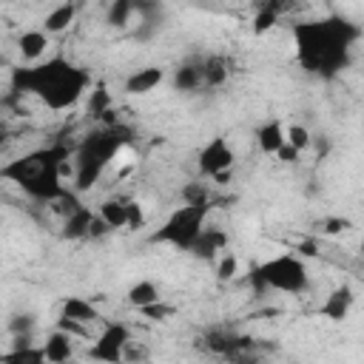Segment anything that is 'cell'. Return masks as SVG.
Here are the masks:
<instances>
[{
    "instance_id": "cell-37",
    "label": "cell",
    "mask_w": 364,
    "mask_h": 364,
    "mask_svg": "<svg viewBox=\"0 0 364 364\" xmlns=\"http://www.w3.org/2000/svg\"><path fill=\"white\" fill-rule=\"evenodd\" d=\"M361 250H364V236H361Z\"/></svg>"
},
{
    "instance_id": "cell-3",
    "label": "cell",
    "mask_w": 364,
    "mask_h": 364,
    "mask_svg": "<svg viewBox=\"0 0 364 364\" xmlns=\"http://www.w3.org/2000/svg\"><path fill=\"white\" fill-rule=\"evenodd\" d=\"M74 159V148L65 142H51L43 148H34L23 154L20 159H11L3 165V176L14 182L26 196L54 205L63 199L71 188L65 185V168Z\"/></svg>"
},
{
    "instance_id": "cell-5",
    "label": "cell",
    "mask_w": 364,
    "mask_h": 364,
    "mask_svg": "<svg viewBox=\"0 0 364 364\" xmlns=\"http://www.w3.org/2000/svg\"><path fill=\"white\" fill-rule=\"evenodd\" d=\"M213 205H179L176 210L168 213V219L159 225V230L151 233V242L156 245H171L173 250H193L196 242L205 233L208 213Z\"/></svg>"
},
{
    "instance_id": "cell-13",
    "label": "cell",
    "mask_w": 364,
    "mask_h": 364,
    "mask_svg": "<svg viewBox=\"0 0 364 364\" xmlns=\"http://www.w3.org/2000/svg\"><path fill=\"white\" fill-rule=\"evenodd\" d=\"M60 318H68V321H77V324H97L102 321V310L91 301V299H82V296H63L60 299Z\"/></svg>"
},
{
    "instance_id": "cell-28",
    "label": "cell",
    "mask_w": 364,
    "mask_h": 364,
    "mask_svg": "<svg viewBox=\"0 0 364 364\" xmlns=\"http://www.w3.org/2000/svg\"><path fill=\"white\" fill-rule=\"evenodd\" d=\"M284 134H287V145H290V148H296L299 154L307 151V145H310V131H307V125L293 122V125L284 128Z\"/></svg>"
},
{
    "instance_id": "cell-8",
    "label": "cell",
    "mask_w": 364,
    "mask_h": 364,
    "mask_svg": "<svg viewBox=\"0 0 364 364\" xmlns=\"http://www.w3.org/2000/svg\"><path fill=\"white\" fill-rule=\"evenodd\" d=\"M196 165H199V173H202V176L213 179L216 185H225V182H230V176H233L236 151H233V145H230L225 136H210V139L202 145V151H199V156H196Z\"/></svg>"
},
{
    "instance_id": "cell-2",
    "label": "cell",
    "mask_w": 364,
    "mask_h": 364,
    "mask_svg": "<svg viewBox=\"0 0 364 364\" xmlns=\"http://www.w3.org/2000/svg\"><path fill=\"white\" fill-rule=\"evenodd\" d=\"M11 88L17 94L37 97L48 111H68L85 94H91V74L71 63L68 57H48L37 65H23L11 71Z\"/></svg>"
},
{
    "instance_id": "cell-19",
    "label": "cell",
    "mask_w": 364,
    "mask_h": 364,
    "mask_svg": "<svg viewBox=\"0 0 364 364\" xmlns=\"http://www.w3.org/2000/svg\"><path fill=\"white\" fill-rule=\"evenodd\" d=\"M97 216L108 225V230H128V196H108L100 202Z\"/></svg>"
},
{
    "instance_id": "cell-6",
    "label": "cell",
    "mask_w": 364,
    "mask_h": 364,
    "mask_svg": "<svg viewBox=\"0 0 364 364\" xmlns=\"http://www.w3.org/2000/svg\"><path fill=\"white\" fill-rule=\"evenodd\" d=\"M259 287L267 290H279L287 296H301L310 287V267L304 262V256L299 253H276L270 259H264L262 264H256L253 270Z\"/></svg>"
},
{
    "instance_id": "cell-35",
    "label": "cell",
    "mask_w": 364,
    "mask_h": 364,
    "mask_svg": "<svg viewBox=\"0 0 364 364\" xmlns=\"http://www.w3.org/2000/svg\"><path fill=\"white\" fill-rule=\"evenodd\" d=\"M299 156H301V154H299L296 148H290V145H284V148H282V151L276 154V159H282V162H287V165L299 162Z\"/></svg>"
},
{
    "instance_id": "cell-22",
    "label": "cell",
    "mask_w": 364,
    "mask_h": 364,
    "mask_svg": "<svg viewBox=\"0 0 364 364\" xmlns=\"http://www.w3.org/2000/svg\"><path fill=\"white\" fill-rule=\"evenodd\" d=\"M171 82L182 94H193L199 88H205L202 85V68H199V63H182V65H176L173 74H171Z\"/></svg>"
},
{
    "instance_id": "cell-27",
    "label": "cell",
    "mask_w": 364,
    "mask_h": 364,
    "mask_svg": "<svg viewBox=\"0 0 364 364\" xmlns=\"http://www.w3.org/2000/svg\"><path fill=\"white\" fill-rule=\"evenodd\" d=\"M182 205H210V191L205 182H188L182 188Z\"/></svg>"
},
{
    "instance_id": "cell-1",
    "label": "cell",
    "mask_w": 364,
    "mask_h": 364,
    "mask_svg": "<svg viewBox=\"0 0 364 364\" xmlns=\"http://www.w3.org/2000/svg\"><path fill=\"white\" fill-rule=\"evenodd\" d=\"M358 40H361V28L338 14L293 23L296 63L304 74L318 80H333L344 68H350Z\"/></svg>"
},
{
    "instance_id": "cell-21",
    "label": "cell",
    "mask_w": 364,
    "mask_h": 364,
    "mask_svg": "<svg viewBox=\"0 0 364 364\" xmlns=\"http://www.w3.org/2000/svg\"><path fill=\"white\" fill-rule=\"evenodd\" d=\"M225 250H228V236H225L222 230L205 228L202 239L196 242V247H193L191 253H193V256H199V259H205V262H213V259H219Z\"/></svg>"
},
{
    "instance_id": "cell-34",
    "label": "cell",
    "mask_w": 364,
    "mask_h": 364,
    "mask_svg": "<svg viewBox=\"0 0 364 364\" xmlns=\"http://www.w3.org/2000/svg\"><path fill=\"white\" fill-rule=\"evenodd\" d=\"M230 364H262V358H259L253 350H245V353L233 355V358H230Z\"/></svg>"
},
{
    "instance_id": "cell-17",
    "label": "cell",
    "mask_w": 364,
    "mask_h": 364,
    "mask_svg": "<svg viewBox=\"0 0 364 364\" xmlns=\"http://www.w3.org/2000/svg\"><path fill=\"white\" fill-rule=\"evenodd\" d=\"M3 364H48L43 344H31L28 336H17L14 347L3 353Z\"/></svg>"
},
{
    "instance_id": "cell-36",
    "label": "cell",
    "mask_w": 364,
    "mask_h": 364,
    "mask_svg": "<svg viewBox=\"0 0 364 364\" xmlns=\"http://www.w3.org/2000/svg\"><path fill=\"white\" fill-rule=\"evenodd\" d=\"M63 364H80V361H77V358H71V361H63Z\"/></svg>"
},
{
    "instance_id": "cell-31",
    "label": "cell",
    "mask_w": 364,
    "mask_h": 364,
    "mask_svg": "<svg viewBox=\"0 0 364 364\" xmlns=\"http://www.w3.org/2000/svg\"><path fill=\"white\" fill-rule=\"evenodd\" d=\"M353 225H350V219H344V216H327V219H321V233L324 236H338V233H344V230H350Z\"/></svg>"
},
{
    "instance_id": "cell-10",
    "label": "cell",
    "mask_w": 364,
    "mask_h": 364,
    "mask_svg": "<svg viewBox=\"0 0 364 364\" xmlns=\"http://www.w3.org/2000/svg\"><path fill=\"white\" fill-rule=\"evenodd\" d=\"M353 304H355V293H353V287H350L347 282H341V284H336V287L324 296V301L318 304L316 316H318V318H324V321L341 324V321H347V316H350Z\"/></svg>"
},
{
    "instance_id": "cell-20",
    "label": "cell",
    "mask_w": 364,
    "mask_h": 364,
    "mask_svg": "<svg viewBox=\"0 0 364 364\" xmlns=\"http://www.w3.org/2000/svg\"><path fill=\"white\" fill-rule=\"evenodd\" d=\"M125 301H128V307H134V310L139 313V310H145V307H151V304L162 301L159 284H156V282H151V279H136V282L125 290Z\"/></svg>"
},
{
    "instance_id": "cell-7",
    "label": "cell",
    "mask_w": 364,
    "mask_h": 364,
    "mask_svg": "<svg viewBox=\"0 0 364 364\" xmlns=\"http://www.w3.org/2000/svg\"><path fill=\"white\" fill-rule=\"evenodd\" d=\"M131 344H134V333L125 321H119V318L105 321L100 327V333L94 336V341L88 344V361H94V364H125Z\"/></svg>"
},
{
    "instance_id": "cell-24",
    "label": "cell",
    "mask_w": 364,
    "mask_h": 364,
    "mask_svg": "<svg viewBox=\"0 0 364 364\" xmlns=\"http://www.w3.org/2000/svg\"><path fill=\"white\" fill-rule=\"evenodd\" d=\"M284 11H287V6H282V3H262V6H256L253 23H250L253 34L262 37V34H267L270 28H276V23H279V17H282Z\"/></svg>"
},
{
    "instance_id": "cell-32",
    "label": "cell",
    "mask_w": 364,
    "mask_h": 364,
    "mask_svg": "<svg viewBox=\"0 0 364 364\" xmlns=\"http://www.w3.org/2000/svg\"><path fill=\"white\" fill-rule=\"evenodd\" d=\"M145 318H154V321H168L171 316H173V307L171 304H165V301H156V304H151V307H145V310H139Z\"/></svg>"
},
{
    "instance_id": "cell-12",
    "label": "cell",
    "mask_w": 364,
    "mask_h": 364,
    "mask_svg": "<svg viewBox=\"0 0 364 364\" xmlns=\"http://www.w3.org/2000/svg\"><path fill=\"white\" fill-rule=\"evenodd\" d=\"M165 77H168V74H165L162 65H142V68H136V71H131V74L125 77L122 91L131 94V97H145V94L156 91V88L165 82Z\"/></svg>"
},
{
    "instance_id": "cell-25",
    "label": "cell",
    "mask_w": 364,
    "mask_h": 364,
    "mask_svg": "<svg viewBox=\"0 0 364 364\" xmlns=\"http://www.w3.org/2000/svg\"><path fill=\"white\" fill-rule=\"evenodd\" d=\"M111 111H114V100H111V94L105 91V85H94L91 94H88V114L97 117V119L102 122Z\"/></svg>"
},
{
    "instance_id": "cell-33",
    "label": "cell",
    "mask_w": 364,
    "mask_h": 364,
    "mask_svg": "<svg viewBox=\"0 0 364 364\" xmlns=\"http://www.w3.org/2000/svg\"><path fill=\"white\" fill-rule=\"evenodd\" d=\"M54 327H60V330L71 333L74 338H85V336H88V327H85V324H77V321H68V318H60V316H57Z\"/></svg>"
},
{
    "instance_id": "cell-15",
    "label": "cell",
    "mask_w": 364,
    "mask_h": 364,
    "mask_svg": "<svg viewBox=\"0 0 364 364\" xmlns=\"http://www.w3.org/2000/svg\"><path fill=\"white\" fill-rule=\"evenodd\" d=\"M48 46H51V34H46L43 28H26L17 37V54L31 65L43 63V54L48 51Z\"/></svg>"
},
{
    "instance_id": "cell-14",
    "label": "cell",
    "mask_w": 364,
    "mask_h": 364,
    "mask_svg": "<svg viewBox=\"0 0 364 364\" xmlns=\"http://www.w3.org/2000/svg\"><path fill=\"white\" fill-rule=\"evenodd\" d=\"M40 344H43V353H46L48 364H63V361H71L77 355V338L71 333L60 330V327L48 330Z\"/></svg>"
},
{
    "instance_id": "cell-18",
    "label": "cell",
    "mask_w": 364,
    "mask_h": 364,
    "mask_svg": "<svg viewBox=\"0 0 364 364\" xmlns=\"http://www.w3.org/2000/svg\"><path fill=\"white\" fill-rule=\"evenodd\" d=\"M284 128H287V125H282L279 119H267V122H262V125L256 128V145H259V151L267 154V156H276V154L287 145V134H284Z\"/></svg>"
},
{
    "instance_id": "cell-23",
    "label": "cell",
    "mask_w": 364,
    "mask_h": 364,
    "mask_svg": "<svg viewBox=\"0 0 364 364\" xmlns=\"http://www.w3.org/2000/svg\"><path fill=\"white\" fill-rule=\"evenodd\" d=\"M74 20H77V6H74V3H60V6H54L51 11H46V17H43V31H46V34H60V31H65Z\"/></svg>"
},
{
    "instance_id": "cell-16",
    "label": "cell",
    "mask_w": 364,
    "mask_h": 364,
    "mask_svg": "<svg viewBox=\"0 0 364 364\" xmlns=\"http://www.w3.org/2000/svg\"><path fill=\"white\" fill-rule=\"evenodd\" d=\"M97 222V210H91L88 205H80L77 210H71L68 216H63V239H91V228Z\"/></svg>"
},
{
    "instance_id": "cell-11",
    "label": "cell",
    "mask_w": 364,
    "mask_h": 364,
    "mask_svg": "<svg viewBox=\"0 0 364 364\" xmlns=\"http://www.w3.org/2000/svg\"><path fill=\"white\" fill-rule=\"evenodd\" d=\"M199 68H202V85L205 88H225L233 77V60L228 54H208L199 60Z\"/></svg>"
},
{
    "instance_id": "cell-9",
    "label": "cell",
    "mask_w": 364,
    "mask_h": 364,
    "mask_svg": "<svg viewBox=\"0 0 364 364\" xmlns=\"http://www.w3.org/2000/svg\"><path fill=\"white\" fill-rule=\"evenodd\" d=\"M199 347L205 350V353H210V355H222V358H233V355H239V353H245V350H253V338H247V336H242V333H236V330H230V327H208L199 338Z\"/></svg>"
},
{
    "instance_id": "cell-29",
    "label": "cell",
    "mask_w": 364,
    "mask_h": 364,
    "mask_svg": "<svg viewBox=\"0 0 364 364\" xmlns=\"http://www.w3.org/2000/svg\"><path fill=\"white\" fill-rule=\"evenodd\" d=\"M134 3H128V0H117L111 9H108V23L111 26H128V20H131V14H134Z\"/></svg>"
},
{
    "instance_id": "cell-30",
    "label": "cell",
    "mask_w": 364,
    "mask_h": 364,
    "mask_svg": "<svg viewBox=\"0 0 364 364\" xmlns=\"http://www.w3.org/2000/svg\"><path fill=\"white\" fill-rule=\"evenodd\" d=\"M145 222H148V216H145L142 202L128 196V230H139V228H145Z\"/></svg>"
},
{
    "instance_id": "cell-4",
    "label": "cell",
    "mask_w": 364,
    "mask_h": 364,
    "mask_svg": "<svg viewBox=\"0 0 364 364\" xmlns=\"http://www.w3.org/2000/svg\"><path fill=\"white\" fill-rule=\"evenodd\" d=\"M128 142H131V128L122 122L94 128L74 148V185H71V191H77V193L91 191Z\"/></svg>"
},
{
    "instance_id": "cell-26",
    "label": "cell",
    "mask_w": 364,
    "mask_h": 364,
    "mask_svg": "<svg viewBox=\"0 0 364 364\" xmlns=\"http://www.w3.org/2000/svg\"><path fill=\"white\" fill-rule=\"evenodd\" d=\"M213 273H216V282H230V279H236V276H239V256L230 253V250H225V253L216 259Z\"/></svg>"
}]
</instances>
